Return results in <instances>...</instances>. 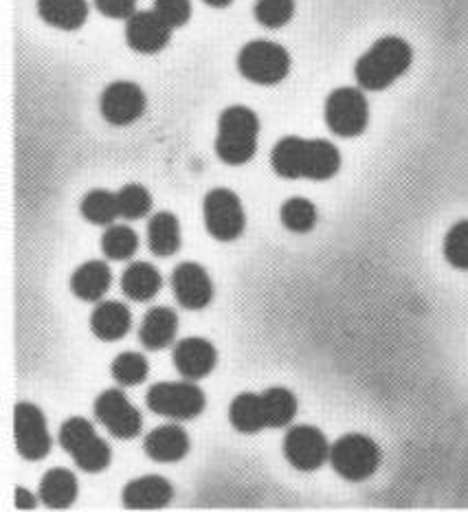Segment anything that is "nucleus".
I'll return each mask as SVG.
<instances>
[{
  "instance_id": "1",
  "label": "nucleus",
  "mask_w": 468,
  "mask_h": 512,
  "mask_svg": "<svg viewBox=\"0 0 468 512\" xmlns=\"http://www.w3.org/2000/svg\"><path fill=\"white\" fill-rule=\"evenodd\" d=\"M271 165L282 178H310L328 181L341 170V152L326 139L284 137L275 143Z\"/></svg>"
},
{
  "instance_id": "2",
  "label": "nucleus",
  "mask_w": 468,
  "mask_h": 512,
  "mask_svg": "<svg viewBox=\"0 0 468 512\" xmlns=\"http://www.w3.org/2000/svg\"><path fill=\"white\" fill-rule=\"evenodd\" d=\"M414 62L409 42L398 36L376 40L354 66V77L363 91H385L400 80Z\"/></svg>"
},
{
  "instance_id": "3",
  "label": "nucleus",
  "mask_w": 468,
  "mask_h": 512,
  "mask_svg": "<svg viewBox=\"0 0 468 512\" xmlns=\"http://www.w3.org/2000/svg\"><path fill=\"white\" fill-rule=\"evenodd\" d=\"M260 119L247 106H229L218 119L216 154L222 163L244 165L255 157Z\"/></svg>"
},
{
  "instance_id": "4",
  "label": "nucleus",
  "mask_w": 468,
  "mask_h": 512,
  "mask_svg": "<svg viewBox=\"0 0 468 512\" xmlns=\"http://www.w3.org/2000/svg\"><path fill=\"white\" fill-rule=\"evenodd\" d=\"M238 71L253 84H280L291 73V55L277 42L253 40L238 53Z\"/></svg>"
},
{
  "instance_id": "5",
  "label": "nucleus",
  "mask_w": 468,
  "mask_h": 512,
  "mask_svg": "<svg viewBox=\"0 0 468 512\" xmlns=\"http://www.w3.org/2000/svg\"><path fill=\"white\" fill-rule=\"evenodd\" d=\"M62 449L86 473H102L110 464V447L86 418H69L60 429Z\"/></svg>"
},
{
  "instance_id": "6",
  "label": "nucleus",
  "mask_w": 468,
  "mask_h": 512,
  "mask_svg": "<svg viewBox=\"0 0 468 512\" xmlns=\"http://www.w3.org/2000/svg\"><path fill=\"white\" fill-rule=\"evenodd\" d=\"M381 449L363 433H348L330 447V464L343 480L363 482L381 466Z\"/></svg>"
},
{
  "instance_id": "7",
  "label": "nucleus",
  "mask_w": 468,
  "mask_h": 512,
  "mask_svg": "<svg viewBox=\"0 0 468 512\" xmlns=\"http://www.w3.org/2000/svg\"><path fill=\"white\" fill-rule=\"evenodd\" d=\"M323 117H326V126L337 137L352 139L363 135L367 121H370V106H367L365 93L354 86L337 88L326 99Z\"/></svg>"
},
{
  "instance_id": "8",
  "label": "nucleus",
  "mask_w": 468,
  "mask_h": 512,
  "mask_svg": "<svg viewBox=\"0 0 468 512\" xmlns=\"http://www.w3.org/2000/svg\"><path fill=\"white\" fill-rule=\"evenodd\" d=\"M203 216L207 233L220 242L240 238L244 227H247V216H244L240 198L227 187L211 189L205 196Z\"/></svg>"
},
{
  "instance_id": "9",
  "label": "nucleus",
  "mask_w": 468,
  "mask_h": 512,
  "mask_svg": "<svg viewBox=\"0 0 468 512\" xmlns=\"http://www.w3.org/2000/svg\"><path fill=\"white\" fill-rule=\"evenodd\" d=\"M148 407L154 414L172 420H192L203 414L205 394L194 383H156L146 396Z\"/></svg>"
},
{
  "instance_id": "10",
  "label": "nucleus",
  "mask_w": 468,
  "mask_h": 512,
  "mask_svg": "<svg viewBox=\"0 0 468 512\" xmlns=\"http://www.w3.org/2000/svg\"><path fill=\"white\" fill-rule=\"evenodd\" d=\"M16 447L29 462L44 460L51 451V436L42 409L33 403H18L14 411Z\"/></svg>"
},
{
  "instance_id": "11",
  "label": "nucleus",
  "mask_w": 468,
  "mask_h": 512,
  "mask_svg": "<svg viewBox=\"0 0 468 512\" xmlns=\"http://www.w3.org/2000/svg\"><path fill=\"white\" fill-rule=\"evenodd\" d=\"M95 416L119 440L137 438L143 427L139 409L121 389H106L95 400Z\"/></svg>"
},
{
  "instance_id": "12",
  "label": "nucleus",
  "mask_w": 468,
  "mask_h": 512,
  "mask_svg": "<svg viewBox=\"0 0 468 512\" xmlns=\"http://www.w3.org/2000/svg\"><path fill=\"white\" fill-rule=\"evenodd\" d=\"M148 106L146 93L143 88L135 82L119 80L108 84L99 99V110H102V117L113 126H130L135 124L139 117H143Z\"/></svg>"
},
{
  "instance_id": "13",
  "label": "nucleus",
  "mask_w": 468,
  "mask_h": 512,
  "mask_svg": "<svg viewBox=\"0 0 468 512\" xmlns=\"http://www.w3.org/2000/svg\"><path fill=\"white\" fill-rule=\"evenodd\" d=\"M284 455L297 471H317L330 460V444L323 431L310 425L293 427L284 438Z\"/></svg>"
},
{
  "instance_id": "14",
  "label": "nucleus",
  "mask_w": 468,
  "mask_h": 512,
  "mask_svg": "<svg viewBox=\"0 0 468 512\" xmlns=\"http://www.w3.org/2000/svg\"><path fill=\"white\" fill-rule=\"evenodd\" d=\"M172 291L183 308L203 310L214 299V282L200 264L183 262L172 273Z\"/></svg>"
},
{
  "instance_id": "15",
  "label": "nucleus",
  "mask_w": 468,
  "mask_h": 512,
  "mask_svg": "<svg viewBox=\"0 0 468 512\" xmlns=\"http://www.w3.org/2000/svg\"><path fill=\"white\" fill-rule=\"evenodd\" d=\"M172 38V27L156 11H135L126 20V42L137 53H159Z\"/></svg>"
},
{
  "instance_id": "16",
  "label": "nucleus",
  "mask_w": 468,
  "mask_h": 512,
  "mask_svg": "<svg viewBox=\"0 0 468 512\" xmlns=\"http://www.w3.org/2000/svg\"><path fill=\"white\" fill-rule=\"evenodd\" d=\"M218 352L214 343L200 337H189L174 345V365L189 381L205 378L216 367Z\"/></svg>"
},
{
  "instance_id": "17",
  "label": "nucleus",
  "mask_w": 468,
  "mask_h": 512,
  "mask_svg": "<svg viewBox=\"0 0 468 512\" xmlns=\"http://www.w3.org/2000/svg\"><path fill=\"white\" fill-rule=\"evenodd\" d=\"M174 488L161 475H143L126 484L121 499L130 510H156L172 502Z\"/></svg>"
},
{
  "instance_id": "18",
  "label": "nucleus",
  "mask_w": 468,
  "mask_h": 512,
  "mask_svg": "<svg viewBox=\"0 0 468 512\" xmlns=\"http://www.w3.org/2000/svg\"><path fill=\"white\" fill-rule=\"evenodd\" d=\"M143 451L154 462H178L183 460L189 451V436L183 427L178 425H163L148 433L146 442H143Z\"/></svg>"
},
{
  "instance_id": "19",
  "label": "nucleus",
  "mask_w": 468,
  "mask_h": 512,
  "mask_svg": "<svg viewBox=\"0 0 468 512\" xmlns=\"http://www.w3.org/2000/svg\"><path fill=\"white\" fill-rule=\"evenodd\" d=\"M132 326L130 308L124 302H115V299H106L93 310L91 317V330L97 339L102 341H119L128 335Z\"/></svg>"
},
{
  "instance_id": "20",
  "label": "nucleus",
  "mask_w": 468,
  "mask_h": 512,
  "mask_svg": "<svg viewBox=\"0 0 468 512\" xmlns=\"http://www.w3.org/2000/svg\"><path fill=\"white\" fill-rule=\"evenodd\" d=\"M110 282H113V273H110L108 264L102 260H91L77 266L71 275V291L82 302H99L108 293Z\"/></svg>"
},
{
  "instance_id": "21",
  "label": "nucleus",
  "mask_w": 468,
  "mask_h": 512,
  "mask_svg": "<svg viewBox=\"0 0 468 512\" xmlns=\"http://www.w3.org/2000/svg\"><path fill=\"white\" fill-rule=\"evenodd\" d=\"M178 332V317L172 308L156 306L148 310L139 328V341L148 350H163L170 345Z\"/></svg>"
},
{
  "instance_id": "22",
  "label": "nucleus",
  "mask_w": 468,
  "mask_h": 512,
  "mask_svg": "<svg viewBox=\"0 0 468 512\" xmlns=\"http://www.w3.org/2000/svg\"><path fill=\"white\" fill-rule=\"evenodd\" d=\"M229 420L240 433H258L262 429H271L269 425V411L262 394H240L233 398L229 407Z\"/></svg>"
},
{
  "instance_id": "23",
  "label": "nucleus",
  "mask_w": 468,
  "mask_h": 512,
  "mask_svg": "<svg viewBox=\"0 0 468 512\" xmlns=\"http://www.w3.org/2000/svg\"><path fill=\"white\" fill-rule=\"evenodd\" d=\"M38 14L55 29L75 31L84 27L88 20V3L86 0H38Z\"/></svg>"
},
{
  "instance_id": "24",
  "label": "nucleus",
  "mask_w": 468,
  "mask_h": 512,
  "mask_svg": "<svg viewBox=\"0 0 468 512\" xmlns=\"http://www.w3.org/2000/svg\"><path fill=\"white\" fill-rule=\"evenodd\" d=\"M161 273L150 262H132L121 275V291L132 302H150L161 291Z\"/></svg>"
},
{
  "instance_id": "25",
  "label": "nucleus",
  "mask_w": 468,
  "mask_h": 512,
  "mask_svg": "<svg viewBox=\"0 0 468 512\" xmlns=\"http://www.w3.org/2000/svg\"><path fill=\"white\" fill-rule=\"evenodd\" d=\"M148 244L154 255L170 258L181 249V225L170 211H159L148 222Z\"/></svg>"
},
{
  "instance_id": "26",
  "label": "nucleus",
  "mask_w": 468,
  "mask_h": 512,
  "mask_svg": "<svg viewBox=\"0 0 468 512\" xmlns=\"http://www.w3.org/2000/svg\"><path fill=\"white\" fill-rule=\"evenodd\" d=\"M40 499L53 510L69 508L77 499V477L66 469H51L40 482Z\"/></svg>"
},
{
  "instance_id": "27",
  "label": "nucleus",
  "mask_w": 468,
  "mask_h": 512,
  "mask_svg": "<svg viewBox=\"0 0 468 512\" xmlns=\"http://www.w3.org/2000/svg\"><path fill=\"white\" fill-rule=\"evenodd\" d=\"M80 209H82V216L88 222H93V225H99V227L113 225V222L121 216L117 194L108 192V189H93V192H88L82 198Z\"/></svg>"
},
{
  "instance_id": "28",
  "label": "nucleus",
  "mask_w": 468,
  "mask_h": 512,
  "mask_svg": "<svg viewBox=\"0 0 468 512\" xmlns=\"http://www.w3.org/2000/svg\"><path fill=\"white\" fill-rule=\"evenodd\" d=\"M266 411H269V425L271 429H280L291 425L297 416V398L286 387H269L262 392Z\"/></svg>"
},
{
  "instance_id": "29",
  "label": "nucleus",
  "mask_w": 468,
  "mask_h": 512,
  "mask_svg": "<svg viewBox=\"0 0 468 512\" xmlns=\"http://www.w3.org/2000/svg\"><path fill=\"white\" fill-rule=\"evenodd\" d=\"M139 249V236L126 225H110L102 236V251L108 260H130Z\"/></svg>"
},
{
  "instance_id": "30",
  "label": "nucleus",
  "mask_w": 468,
  "mask_h": 512,
  "mask_svg": "<svg viewBox=\"0 0 468 512\" xmlns=\"http://www.w3.org/2000/svg\"><path fill=\"white\" fill-rule=\"evenodd\" d=\"M280 218L288 231L308 233L317 225V207L308 198H291L282 205Z\"/></svg>"
},
{
  "instance_id": "31",
  "label": "nucleus",
  "mask_w": 468,
  "mask_h": 512,
  "mask_svg": "<svg viewBox=\"0 0 468 512\" xmlns=\"http://www.w3.org/2000/svg\"><path fill=\"white\" fill-rule=\"evenodd\" d=\"M150 365L141 352H121L113 361V378L119 385H139L148 378Z\"/></svg>"
},
{
  "instance_id": "32",
  "label": "nucleus",
  "mask_w": 468,
  "mask_h": 512,
  "mask_svg": "<svg viewBox=\"0 0 468 512\" xmlns=\"http://www.w3.org/2000/svg\"><path fill=\"white\" fill-rule=\"evenodd\" d=\"M253 16L266 29H280L295 16V0H255Z\"/></svg>"
},
{
  "instance_id": "33",
  "label": "nucleus",
  "mask_w": 468,
  "mask_h": 512,
  "mask_svg": "<svg viewBox=\"0 0 468 512\" xmlns=\"http://www.w3.org/2000/svg\"><path fill=\"white\" fill-rule=\"evenodd\" d=\"M117 200H119V211L121 216L128 220H139L146 218L152 209V196L143 185L130 183L126 187H121L117 192Z\"/></svg>"
},
{
  "instance_id": "34",
  "label": "nucleus",
  "mask_w": 468,
  "mask_h": 512,
  "mask_svg": "<svg viewBox=\"0 0 468 512\" xmlns=\"http://www.w3.org/2000/svg\"><path fill=\"white\" fill-rule=\"evenodd\" d=\"M444 258L460 271H468V220H460L444 238Z\"/></svg>"
},
{
  "instance_id": "35",
  "label": "nucleus",
  "mask_w": 468,
  "mask_h": 512,
  "mask_svg": "<svg viewBox=\"0 0 468 512\" xmlns=\"http://www.w3.org/2000/svg\"><path fill=\"white\" fill-rule=\"evenodd\" d=\"M154 11L159 14L172 29L187 25L192 16V3L189 0H154Z\"/></svg>"
},
{
  "instance_id": "36",
  "label": "nucleus",
  "mask_w": 468,
  "mask_h": 512,
  "mask_svg": "<svg viewBox=\"0 0 468 512\" xmlns=\"http://www.w3.org/2000/svg\"><path fill=\"white\" fill-rule=\"evenodd\" d=\"M104 16L115 20H128L137 11V0H95Z\"/></svg>"
},
{
  "instance_id": "37",
  "label": "nucleus",
  "mask_w": 468,
  "mask_h": 512,
  "mask_svg": "<svg viewBox=\"0 0 468 512\" xmlns=\"http://www.w3.org/2000/svg\"><path fill=\"white\" fill-rule=\"evenodd\" d=\"M36 504H38L36 495L27 491V488H22V486L16 488V506L20 510H33V508H36Z\"/></svg>"
},
{
  "instance_id": "38",
  "label": "nucleus",
  "mask_w": 468,
  "mask_h": 512,
  "mask_svg": "<svg viewBox=\"0 0 468 512\" xmlns=\"http://www.w3.org/2000/svg\"><path fill=\"white\" fill-rule=\"evenodd\" d=\"M203 3L209 7H216V9H225L233 3V0H203Z\"/></svg>"
}]
</instances>
